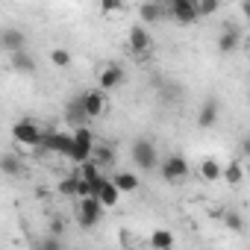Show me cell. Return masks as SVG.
<instances>
[{
	"mask_svg": "<svg viewBox=\"0 0 250 250\" xmlns=\"http://www.w3.org/2000/svg\"><path fill=\"white\" fill-rule=\"evenodd\" d=\"M130 159H133V165L136 168H142V171H153V168H159V153H156V145L150 142V139H136L133 145H130Z\"/></svg>",
	"mask_w": 250,
	"mask_h": 250,
	"instance_id": "cell-1",
	"label": "cell"
},
{
	"mask_svg": "<svg viewBox=\"0 0 250 250\" xmlns=\"http://www.w3.org/2000/svg\"><path fill=\"white\" fill-rule=\"evenodd\" d=\"M103 200L100 197H77V221L85 227V229H94L100 221H103Z\"/></svg>",
	"mask_w": 250,
	"mask_h": 250,
	"instance_id": "cell-2",
	"label": "cell"
},
{
	"mask_svg": "<svg viewBox=\"0 0 250 250\" xmlns=\"http://www.w3.org/2000/svg\"><path fill=\"white\" fill-rule=\"evenodd\" d=\"M168 12L177 24L188 27V24H197L203 15H200V0H171L168 3Z\"/></svg>",
	"mask_w": 250,
	"mask_h": 250,
	"instance_id": "cell-3",
	"label": "cell"
},
{
	"mask_svg": "<svg viewBox=\"0 0 250 250\" xmlns=\"http://www.w3.org/2000/svg\"><path fill=\"white\" fill-rule=\"evenodd\" d=\"M159 174H162V180H168V183H183V180L188 177V162H186V156H183V153L165 156V159L159 162Z\"/></svg>",
	"mask_w": 250,
	"mask_h": 250,
	"instance_id": "cell-4",
	"label": "cell"
},
{
	"mask_svg": "<svg viewBox=\"0 0 250 250\" xmlns=\"http://www.w3.org/2000/svg\"><path fill=\"white\" fill-rule=\"evenodd\" d=\"M12 139L18 142V145H27V147H42V139H44V130L39 127V124H33V121H18L15 127H12Z\"/></svg>",
	"mask_w": 250,
	"mask_h": 250,
	"instance_id": "cell-5",
	"label": "cell"
},
{
	"mask_svg": "<svg viewBox=\"0 0 250 250\" xmlns=\"http://www.w3.org/2000/svg\"><path fill=\"white\" fill-rule=\"evenodd\" d=\"M42 147H44V150H50V153H62V156H68V159H71V153H74V133L44 130Z\"/></svg>",
	"mask_w": 250,
	"mask_h": 250,
	"instance_id": "cell-6",
	"label": "cell"
},
{
	"mask_svg": "<svg viewBox=\"0 0 250 250\" xmlns=\"http://www.w3.org/2000/svg\"><path fill=\"white\" fill-rule=\"evenodd\" d=\"M91 150H94V136L85 127H77L74 130V153H71V159L80 165V162L91 159Z\"/></svg>",
	"mask_w": 250,
	"mask_h": 250,
	"instance_id": "cell-7",
	"label": "cell"
},
{
	"mask_svg": "<svg viewBox=\"0 0 250 250\" xmlns=\"http://www.w3.org/2000/svg\"><path fill=\"white\" fill-rule=\"evenodd\" d=\"M218 115H221V103L218 97H206L197 109V127L200 130H212L215 124H218Z\"/></svg>",
	"mask_w": 250,
	"mask_h": 250,
	"instance_id": "cell-8",
	"label": "cell"
},
{
	"mask_svg": "<svg viewBox=\"0 0 250 250\" xmlns=\"http://www.w3.org/2000/svg\"><path fill=\"white\" fill-rule=\"evenodd\" d=\"M65 121L71 127H85V121H91L88 112H85V97L83 94H77V97H71L65 103Z\"/></svg>",
	"mask_w": 250,
	"mask_h": 250,
	"instance_id": "cell-9",
	"label": "cell"
},
{
	"mask_svg": "<svg viewBox=\"0 0 250 250\" xmlns=\"http://www.w3.org/2000/svg\"><path fill=\"white\" fill-rule=\"evenodd\" d=\"M124 80H127L124 68H121L118 62H109V65L100 71V80H97V85H100L103 91H115V88H121V85H124Z\"/></svg>",
	"mask_w": 250,
	"mask_h": 250,
	"instance_id": "cell-10",
	"label": "cell"
},
{
	"mask_svg": "<svg viewBox=\"0 0 250 250\" xmlns=\"http://www.w3.org/2000/svg\"><path fill=\"white\" fill-rule=\"evenodd\" d=\"M0 44H3V50H9V53H18V50H27V36L18 27H6L0 33Z\"/></svg>",
	"mask_w": 250,
	"mask_h": 250,
	"instance_id": "cell-11",
	"label": "cell"
},
{
	"mask_svg": "<svg viewBox=\"0 0 250 250\" xmlns=\"http://www.w3.org/2000/svg\"><path fill=\"white\" fill-rule=\"evenodd\" d=\"M83 97H85V112H88V118H100L103 109H106V94H103V88L83 91Z\"/></svg>",
	"mask_w": 250,
	"mask_h": 250,
	"instance_id": "cell-12",
	"label": "cell"
},
{
	"mask_svg": "<svg viewBox=\"0 0 250 250\" xmlns=\"http://www.w3.org/2000/svg\"><path fill=\"white\" fill-rule=\"evenodd\" d=\"M168 6L165 3H156V0H147V3L139 6V15H142V24H159L165 18Z\"/></svg>",
	"mask_w": 250,
	"mask_h": 250,
	"instance_id": "cell-13",
	"label": "cell"
},
{
	"mask_svg": "<svg viewBox=\"0 0 250 250\" xmlns=\"http://www.w3.org/2000/svg\"><path fill=\"white\" fill-rule=\"evenodd\" d=\"M150 47V33L145 30V24H133L130 27V50L133 53H145Z\"/></svg>",
	"mask_w": 250,
	"mask_h": 250,
	"instance_id": "cell-14",
	"label": "cell"
},
{
	"mask_svg": "<svg viewBox=\"0 0 250 250\" xmlns=\"http://www.w3.org/2000/svg\"><path fill=\"white\" fill-rule=\"evenodd\" d=\"M112 183H115L124 194H133V191H139V188H142V180H139L133 171H118V174L112 177Z\"/></svg>",
	"mask_w": 250,
	"mask_h": 250,
	"instance_id": "cell-15",
	"label": "cell"
},
{
	"mask_svg": "<svg viewBox=\"0 0 250 250\" xmlns=\"http://www.w3.org/2000/svg\"><path fill=\"white\" fill-rule=\"evenodd\" d=\"M12 59V71H18V74H36V59L27 53V50H18V53H9Z\"/></svg>",
	"mask_w": 250,
	"mask_h": 250,
	"instance_id": "cell-16",
	"label": "cell"
},
{
	"mask_svg": "<svg viewBox=\"0 0 250 250\" xmlns=\"http://www.w3.org/2000/svg\"><path fill=\"white\" fill-rule=\"evenodd\" d=\"M235 47H238V27L227 24L224 33H221V39H218V50H221V53H232Z\"/></svg>",
	"mask_w": 250,
	"mask_h": 250,
	"instance_id": "cell-17",
	"label": "cell"
},
{
	"mask_svg": "<svg viewBox=\"0 0 250 250\" xmlns=\"http://www.w3.org/2000/svg\"><path fill=\"white\" fill-rule=\"evenodd\" d=\"M94 197H100V200H103V206L109 209V206H118V197H121V188H118V186H115L112 180H106V183L100 186V191H97Z\"/></svg>",
	"mask_w": 250,
	"mask_h": 250,
	"instance_id": "cell-18",
	"label": "cell"
},
{
	"mask_svg": "<svg viewBox=\"0 0 250 250\" xmlns=\"http://www.w3.org/2000/svg\"><path fill=\"white\" fill-rule=\"evenodd\" d=\"M0 171H3L6 177H24V162H21V156L6 153L3 162H0Z\"/></svg>",
	"mask_w": 250,
	"mask_h": 250,
	"instance_id": "cell-19",
	"label": "cell"
},
{
	"mask_svg": "<svg viewBox=\"0 0 250 250\" xmlns=\"http://www.w3.org/2000/svg\"><path fill=\"white\" fill-rule=\"evenodd\" d=\"M200 177L206 183H215V180H224V168L215 162V159H203L200 162Z\"/></svg>",
	"mask_w": 250,
	"mask_h": 250,
	"instance_id": "cell-20",
	"label": "cell"
},
{
	"mask_svg": "<svg viewBox=\"0 0 250 250\" xmlns=\"http://www.w3.org/2000/svg\"><path fill=\"white\" fill-rule=\"evenodd\" d=\"M91 159H94L100 168H106V165H112V162H115V150H112L109 145H94V150H91Z\"/></svg>",
	"mask_w": 250,
	"mask_h": 250,
	"instance_id": "cell-21",
	"label": "cell"
},
{
	"mask_svg": "<svg viewBox=\"0 0 250 250\" xmlns=\"http://www.w3.org/2000/svg\"><path fill=\"white\" fill-rule=\"evenodd\" d=\"M241 180H244V165H241L238 159H232V162L224 168V183L235 186V183H241Z\"/></svg>",
	"mask_w": 250,
	"mask_h": 250,
	"instance_id": "cell-22",
	"label": "cell"
},
{
	"mask_svg": "<svg viewBox=\"0 0 250 250\" xmlns=\"http://www.w3.org/2000/svg\"><path fill=\"white\" fill-rule=\"evenodd\" d=\"M77 183H80V168H77L71 177H65V180L59 183V194H62V197H77Z\"/></svg>",
	"mask_w": 250,
	"mask_h": 250,
	"instance_id": "cell-23",
	"label": "cell"
},
{
	"mask_svg": "<svg viewBox=\"0 0 250 250\" xmlns=\"http://www.w3.org/2000/svg\"><path fill=\"white\" fill-rule=\"evenodd\" d=\"M150 247H156V250H165V247H174V235H171L168 229H156V232L150 235Z\"/></svg>",
	"mask_w": 250,
	"mask_h": 250,
	"instance_id": "cell-24",
	"label": "cell"
},
{
	"mask_svg": "<svg viewBox=\"0 0 250 250\" xmlns=\"http://www.w3.org/2000/svg\"><path fill=\"white\" fill-rule=\"evenodd\" d=\"M224 227L227 229H232V232H244V218L238 215V212H224Z\"/></svg>",
	"mask_w": 250,
	"mask_h": 250,
	"instance_id": "cell-25",
	"label": "cell"
},
{
	"mask_svg": "<svg viewBox=\"0 0 250 250\" xmlns=\"http://www.w3.org/2000/svg\"><path fill=\"white\" fill-rule=\"evenodd\" d=\"M50 62H53L56 68H68V65H71V53H68L65 47H56V50H50Z\"/></svg>",
	"mask_w": 250,
	"mask_h": 250,
	"instance_id": "cell-26",
	"label": "cell"
},
{
	"mask_svg": "<svg viewBox=\"0 0 250 250\" xmlns=\"http://www.w3.org/2000/svg\"><path fill=\"white\" fill-rule=\"evenodd\" d=\"M42 250H62V238L56 235V232H50V235H44L42 238V244H39Z\"/></svg>",
	"mask_w": 250,
	"mask_h": 250,
	"instance_id": "cell-27",
	"label": "cell"
},
{
	"mask_svg": "<svg viewBox=\"0 0 250 250\" xmlns=\"http://www.w3.org/2000/svg\"><path fill=\"white\" fill-rule=\"evenodd\" d=\"M218 6H221L218 0H200V15H203V18H206V15H215Z\"/></svg>",
	"mask_w": 250,
	"mask_h": 250,
	"instance_id": "cell-28",
	"label": "cell"
},
{
	"mask_svg": "<svg viewBox=\"0 0 250 250\" xmlns=\"http://www.w3.org/2000/svg\"><path fill=\"white\" fill-rule=\"evenodd\" d=\"M124 6V0H100V9L103 12H118Z\"/></svg>",
	"mask_w": 250,
	"mask_h": 250,
	"instance_id": "cell-29",
	"label": "cell"
},
{
	"mask_svg": "<svg viewBox=\"0 0 250 250\" xmlns=\"http://www.w3.org/2000/svg\"><path fill=\"white\" fill-rule=\"evenodd\" d=\"M47 229H50V232H56V235H62V229H65V221H62V218H53Z\"/></svg>",
	"mask_w": 250,
	"mask_h": 250,
	"instance_id": "cell-30",
	"label": "cell"
},
{
	"mask_svg": "<svg viewBox=\"0 0 250 250\" xmlns=\"http://www.w3.org/2000/svg\"><path fill=\"white\" fill-rule=\"evenodd\" d=\"M241 156H244V159H250V136H244V139H241Z\"/></svg>",
	"mask_w": 250,
	"mask_h": 250,
	"instance_id": "cell-31",
	"label": "cell"
},
{
	"mask_svg": "<svg viewBox=\"0 0 250 250\" xmlns=\"http://www.w3.org/2000/svg\"><path fill=\"white\" fill-rule=\"evenodd\" d=\"M156 3H165V6H168V3H171V0H156Z\"/></svg>",
	"mask_w": 250,
	"mask_h": 250,
	"instance_id": "cell-32",
	"label": "cell"
},
{
	"mask_svg": "<svg viewBox=\"0 0 250 250\" xmlns=\"http://www.w3.org/2000/svg\"><path fill=\"white\" fill-rule=\"evenodd\" d=\"M247 174H250V159H247Z\"/></svg>",
	"mask_w": 250,
	"mask_h": 250,
	"instance_id": "cell-33",
	"label": "cell"
},
{
	"mask_svg": "<svg viewBox=\"0 0 250 250\" xmlns=\"http://www.w3.org/2000/svg\"><path fill=\"white\" fill-rule=\"evenodd\" d=\"M244 3H250V0H244Z\"/></svg>",
	"mask_w": 250,
	"mask_h": 250,
	"instance_id": "cell-34",
	"label": "cell"
}]
</instances>
